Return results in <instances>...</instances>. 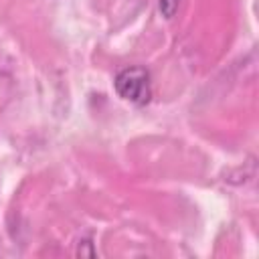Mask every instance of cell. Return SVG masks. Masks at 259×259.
Here are the masks:
<instances>
[{
	"label": "cell",
	"mask_w": 259,
	"mask_h": 259,
	"mask_svg": "<svg viewBox=\"0 0 259 259\" xmlns=\"http://www.w3.org/2000/svg\"><path fill=\"white\" fill-rule=\"evenodd\" d=\"M113 89L123 101L138 105V107H144L152 99L150 71L146 67H140V65L125 67L113 77Z\"/></svg>",
	"instance_id": "obj_1"
},
{
	"label": "cell",
	"mask_w": 259,
	"mask_h": 259,
	"mask_svg": "<svg viewBox=\"0 0 259 259\" xmlns=\"http://www.w3.org/2000/svg\"><path fill=\"white\" fill-rule=\"evenodd\" d=\"M178 4H180V0H158V10H160V14H162L166 20H170V18L176 14Z\"/></svg>",
	"instance_id": "obj_2"
},
{
	"label": "cell",
	"mask_w": 259,
	"mask_h": 259,
	"mask_svg": "<svg viewBox=\"0 0 259 259\" xmlns=\"http://www.w3.org/2000/svg\"><path fill=\"white\" fill-rule=\"evenodd\" d=\"M77 255H85V257H95V249H93V243H91V239L87 237V239H83V241H79V245H77Z\"/></svg>",
	"instance_id": "obj_3"
}]
</instances>
